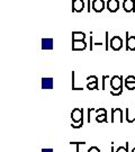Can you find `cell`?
<instances>
[{"label":"cell","instance_id":"1","mask_svg":"<svg viewBox=\"0 0 135 152\" xmlns=\"http://www.w3.org/2000/svg\"><path fill=\"white\" fill-rule=\"evenodd\" d=\"M110 87L112 96H120L123 94V77L122 76H114L110 79Z\"/></svg>","mask_w":135,"mask_h":152},{"label":"cell","instance_id":"2","mask_svg":"<svg viewBox=\"0 0 135 152\" xmlns=\"http://www.w3.org/2000/svg\"><path fill=\"white\" fill-rule=\"evenodd\" d=\"M71 118H72V122L74 124H78L83 121V109L82 108H74L72 112H71Z\"/></svg>","mask_w":135,"mask_h":152},{"label":"cell","instance_id":"3","mask_svg":"<svg viewBox=\"0 0 135 152\" xmlns=\"http://www.w3.org/2000/svg\"><path fill=\"white\" fill-rule=\"evenodd\" d=\"M109 46L114 51H119V50H122V48H123V39L119 37V36H114L109 41Z\"/></svg>","mask_w":135,"mask_h":152},{"label":"cell","instance_id":"4","mask_svg":"<svg viewBox=\"0 0 135 152\" xmlns=\"http://www.w3.org/2000/svg\"><path fill=\"white\" fill-rule=\"evenodd\" d=\"M106 2L104 0H92L91 2V9L95 12H103L105 9Z\"/></svg>","mask_w":135,"mask_h":152},{"label":"cell","instance_id":"5","mask_svg":"<svg viewBox=\"0 0 135 152\" xmlns=\"http://www.w3.org/2000/svg\"><path fill=\"white\" fill-rule=\"evenodd\" d=\"M85 9V1L83 0H72V11L81 12Z\"/></svg>","mask_w":135,"mask_h":152},{"label":"cell","instance_id":"6","mask_svg":"<svg viewBox=\"0 0 135 152\" xmlns=\"http://www.w3.org/2000/svg\"><path fill=\"white\" fill-rule=\"evenodd\" d=\"M106 7H107L108 11L116 12L119 9V1L118 0H108L106 2Z\"/></svg>","mask_w":135,"mask_h":152},{"label":"cell","instance_id":"7","mask_svg":"<svg viewBox=\"0 0 135 152\" xmlns=\"http://www.w3.org/2000/svg\"><path fill=\"white\" fill-rule=\"evenodd\" d=\"M123 9L125 12H133L135 10V0H124Z\"/></svg>","mask_w":135,"mask_h":152},{"label":"cell","instance_id":"8","mask_svg":"<svg viewBox=\"0 0 135 152\" xmlns=\"http://www.w3.org/2000/svg\"><path fill=\"white\" fill-rule=\"evenodd\" d=\"M126 50L127 51H135V36H128V33L126 32Z\"/></svg>","mask_w":135,"mask_h":152},{"label":"cell","instance_id":"9","mask_svg":"<svg viewBox=\"0 0 135 152\" xmlns=\"http://www.w3.org/2000/svg\"><path fill=\"white\" fill-rule=\"evenodd\" d=\"M87 49V43L85 41H72V50L73 51H83Z\"/></svg>","mask_w":135,"mask_h":152},{"label":"cell","instance_id":"10","mask_svg":"<svg viewBox=\"0 0 135 152\" xmlns=\"http://www.w3.org/2000/svg\"><path fill=\"white\" fill-rule=\"evenodd\" d=\"M54 41L52 38H43L42 39V50H53Z\"/></svg>","mask_w":135,"mask_h":152},{"label":"cell","instance_id":"11","mask_svg":"<svg viewBox=\"0 0 135 152\" xmlns=\"http://www.w3.org/2000/svg\"><path fill=\"white\" fill-rule=\"evenodd\" d=\"M54 80L52 78H43L42 79V89H53Z\"/></svg>","mask_w":135,"mask_h":152},{"label":"cell","instance_id":"12","mask_svg":"<svg viewBox=\"0 0 135 152\" xmlns=\"http://www.w3.org/2000/svg\"><path fill=\"white\" fill-rule=\"evenodd\" d=\"M118 116L119 120H120V123L124 122V118H123V112L120 108H112V123L115 122V117Z\"/></svg>","mask_w":135,"mask_h":152},{"label":"cell","instance_id":"13","mask_svg":"<svg viewBox=\"0 0 135 152\" xmlns=\"http://www.w3.org/2000/svg\"><path fill=\"white\" fill-rule=\"evenodd\" d=\"M86 34L83 32H72V41H85Z\"/></svg>","mask_w":135,"mask_h":152},{"label":"cell","instance_id":"14","mask_svg":"<svg viewBox=\"0 0 135 152\" xmlns=\"http://www.w3.org/2000/svg\"><path fill=\"white\" fill-rule=\"evenodd\" d=\"M96 121L99 123H103V122H107V113H104V114H98L96 116Z\"/></svg>","mask_w":135,"mask_h":152},{"label":"cell","instance_id":"15","mask_svg":"<svg viewBox=\"0 0 135 152\" xmlns=\"http://www.w3.org/2000/svg\"><path fill=\"white\" fill-rule=\"evenodd\" d=\"M87 88H88L89 90H96V89H98V81L88 82V83H87Z\"/></svg>","mask_w":135,"mask_h":152},{"label":"cell","instance_id":"16","mask_svg":"<svg viewBox=\"0 0 135 152\" xmlns=\"http://www.w3.org/2000/svg\"><path fill=\"white\" fill-rule=\"evenodd\" d=\"M72 90H83L82 87H76L74 86V71H72Z\"/></svg>","mask_w":135,"mask_h":152},{"label":"cell","instance_id":"17","mask_svg":"<svg viewBox=\"0 0 135 152\" xmlns=\"http://www.w3.org/2000/svg\"><path fill=\"white\" fill-rule=\"evenodd\" d=\"M125 87L128 90H134L135 89V83H131V82H125Z\"/></svg>","mask_w":135,"mask_h":152},{"label":"cell","instance_id":"18","mask_svg":"<svg viewBox=\"0 0 135 152\" xmlns=\"http://www.w3.org/2000/svg\"><path fill=\"white\" fill-rule=\"evenodd\" d=\"M71 145H77V152H79V145H85L86 144V142H70Z\"/></svg>","mask_w":135,"mask_h":152},{"label":"cell","instance_id":"19","mask_svg":"<svg viewBox=\"0 0 135 152\" xmlns=\"http://www.w3.org/2000/svg\"><path fill=\"white\" fill-rule=\"evenodd\" d=\"M116 152H128V144H126V147H119Z\"/></svg>","mask_w":135,"mask_h":152},{"label":"cell","instance_id":"20","mask_svg":"<svg viewBox=\"0 0 135 152\" xmlns=\"http://www.w3.org/2000/svg\"><path fill=\"white\" fill-rule=\"evenodd\" d=\"M125 82H131V83H135V77L134 76H128L126 77Z\"/></svg>","mask_w":135,"mask_h":152},{"label":"cell","instance_id":"21","mask_svg":"<svg viewBox=\"0 0 135 152\" xmlns=\"http://www.w3.org/2000/svg\"><path fill=\"white\" fill-rule=\"evenodd\" d=\"M107 79H109L108 76H103V86H101V90H105L106 89V81Z\"/></svg>","mask_w":135,"mask_h":152},{"label":"cell","instance_id":"22","mask_svg":"<svg viewBox=\"0 0 135 152\" xmlns=\"http://www.w3.org/2000/svg\"><path fill=\"white\" fill-rule=\"evenodd\" d=\"M87 80H88V82H95V81H98V78L96 76H90V77H87Z\"/></svg>","mask_w":135,"mask_h":152},{"label":"cell","instance_id":"23","mask_svg":"<svg viewBox=\"0 0 135 152\" xmlns=\"http://www.w3.org/2000/svg\"><path fill=\"white\" fill-rule=\"evenodd\" d=\"M82 124H83V121L80 122V123H78V124H74V123H73V124H71V126H72L73 129H81V127H82Z\"/></svg>","mask_w":135,"mask_h":152},{"label":"cell","instance_id":"24","mask_svg":"<svg viewBox=\"0 0 135 152\" xmlns=\"http://www.w3.org/2000/svg\"><path fill=\"white\" fill-rule=\"evenodd\" d=\"M88 152H100V150L97 147H91L88 149Z\"/></svg>","mask_w":135,"mask_h":152},{"label":"cell","instance_id":"25","mask_svg":"<svg viewBox=\"0 0 135 152\" xmlns=\"http://www.w3.org/2000/svg\"><path fill=\"white\" fill-rule=\"evenodd\" d=\"M95 112L97 114H104V113H107V110L105 108H99V109H95Z\"/></svg>","mask_w":135,"mask_h":152},{"label":"cell","instance_id":"26","mask_svg":"<svg viewBox=\"0 0 135 152\" xmlns=\"http://www.w3.org/2000/svg\"><path fill=\"white\" fill-rule=\"evenodd\" d=\"M106 51H108V32H106Z\"/></svg>","mask_w":135,"mask_h":152},{"label":"cell","instance_id":"27","mask_svg":"<svg viewBox=\"0 0 135 152\" xmlns=\"http://www.w3.org/2000/svg\"><path fill=\"white\" fill-rule=\"evenodd\" d=\"M42 152H53V150L52 149H43Z\"/></svg>","mask_w":135,"mask_h":152},{"label":"cell","instance_id":"28","mask_svg":"<svg viewBox=\"0 0 135 152\" xmlns=\"http://www.w3.org/2000/svg\"><path fill=\"white\" fill-rule=\"evenodd\" d=\"M90 0H88V12H90Z\"/></svg>","mask_w":135,"mask_h":152},{"label":"cell","instance_id":"29","mask_svg":"<svg viewBox=\"0 0 135 152\" xmlns=\"http://www.w3.org/2000/svg\"><path fill=\"white\" fill-rule=\"evenodd\" d=\"M132 152H135V148L133 149V150H132Z\"/></svg>","mask_w":135,"mask_h":152}]
</instances>
